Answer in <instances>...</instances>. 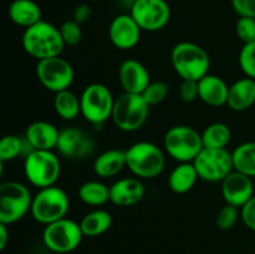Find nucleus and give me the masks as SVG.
Segmentation results:
<instances>
[{
	"label": "nucleus",
	"instance_id": "f257e3e1",
	"mask_svg": "<svg viewBox=\"0 0 255 254\" xmlns=\"http://www.w3.org/2000/svg\"><path fill=\"white\" fill-rule=\"evenodd\" d=\"M21 44L25 52L37 61L60 56L65 49L59 27L44 20L24 30Z\"/></svg>",
	"mask_w": 255,
	"mask_h": 254
},
{
	"label": "nucleus",
	"instance_id": "f03ea898",
	"mask_svg": "<svg viewBox=\"0 0 255 254\" xmlns=\"http://www.w3.org/2000/svg\"><path fill=\"white\" fill-rule=\"evenodd\" d=\"M171 62L176 74L182 80L199 81L209 74L211 57L209 54L196 42L181 41L171 51Z\"/></svg>",
	"mask_w": 255,
	"mask_h": 254
},
{
	"label": "nucleus",
	"instance_id": "7ed1b4c3",
	"mask_svg": "<svg viewBox=\"0 0 255 254\" xmlns=\"http://www.w3.org/2000/svg\"><path fill=\"white\" fill-rule=\"evenodd\" d=\"M127 168L139 179L158 177L166 167V156L162 148L148 141H139L126 149Z\"/></svg>",
	"mask_w": 255,
	"mask_h": 254
},
{
	"label": "nucleus",
	"instance_id": "20e7f679",
	"mask_svg": "<svg viewBox=\"0 0 255 254\" xmlns=\"http://www.w3.org/2000/svg\"><path fill=\"white\" fill-rule=\"evenodd\" d=\"M70 198L62 188L55 186L40 188L35 196H32L31 213L32 218L39 223L47 224L65 218L69 213Z\"/></svg>",
	"mask_w": 255,
	"mask_h": 254
},
{
	"label": "nucleus",
	"instance_id": "39448f33",
	"mask_svg": "<svg viewBox=\"0 0 255 254\" xmlns=\"http://www.w3.org/2000/svg\"><path fill=\"white\" fill-rule=\"evenodd\" d=\"M163 147L166 153L178 163L193 162L203 149L201 132L188 125L172 126L164 133Z\"/></svg>",
	"mask_w": 255,
	"mask_h": 254
},
{
	"label": "nucleus",
	"instance_id": "423d86ee",
	"mask_svg": "<svg viewBox=\"0 0 255 254\" xmlns=\"http://www.w3.org/2000/svg\"><path fill=\"white\" fill-rule=\"evenodd\" d=\"M24 173L37 188L55 186L61 174V162L54 151L32 149L25 156Z\"/></svg>",
	"mask_w": 255,
	"mask_h": 254
},
{
	"label": "nucleus",
	"instance_id": "0eeeda50",
	"mask_svg": "<svg viewBox=\"0 0 255 254\" xmlns=\"http://www.w3.org/2000/svg\"><path fill=\"white\" fill-rule=\"evenodd\" d=\"M114 105L115 97L111 90L100 82L87 85L80 95L82 117L95 126L104 125L111 119Z\"/></svg>",
	"mask_w": 255,
	"mask_h": 254
},
{
	"label": "nucleus",
	"instance_id": "6e6552de",
	"mask_svg": "<svg viewBox=\"0 0 255 254\" xmlns=\"http://www.w3.org/2000/svg\"><path fill=\"white\" fill-rule=\"evenodd\" d=\"M149 106L141 95L124 92L115 99L111 120L115 126L125 132H134L146 124Z\"/></svg>",
	"mask_w": 255,
	"mask_h": 254
},
{
	"label": "nucleus",
	"instance_id": "1a4fd4ad",
	"mask_svg": "<svg viewBox=\"0 0 255 254\" xmlns=\"http://www.w3.org/2000/svg\"><path fill=\"white\" fill-rule=\"evenodd\" d=\"M32 196L25 184L9 181L0 183V223H16L31 208Z\"/></svg>",
	"mask_w": 255,
	"mask_h": 254
},
{
	"label": "nucleus",
	"instance_id": "9d476101",
	"mask_svg": "<svg viewBox=\"0 0 255 254\" xmlns=\"http://www.w3.org/2000/svg\"><path fill=\"white\" fill-rule=\"evenodd\" d=\"M82 234L80 224L67 217L45 226L42 242L54 254L71 253L81 244Z\"/></svg>",
	"mask_w": 255,
	"mask_h": 254
},
{
	"label": "nucleus",
	"instance_id": "9b49d317",
	"mask_svg": "<svg viewBox=\"0 0 255 254\" xmlns=\"http://www.w3.org/2000/svg\"><path fill=\"white\" fill-rule=\"evenodd\" d=\"M192 163L199 179L211 183L222 182L234 171L232 152L227 148H203Z\"/></svg>",
	"mask_w": 255,
	"mask_h": 254
},
{
	"label": "nucleus",
	"instance_id": "f8f14e48",
	"mask_svg": "<svg viewBox=\"0 0 255 254\" xmlns=\"http://www.w3.org/2000/svg\"><path fill=\"white\" fill-rule=\"evenodd\" d=\"M36 76L45 89L56 94L70 89L75 79V70L72 65L60 55L39 60L36 64Z\"/></svg>",
	"mask_w": 255,
	"mask_h": 254
},
{
	"label": "nucleus",
	"instance_id": "ddd939ff",
	"mask_svg": "<svg viewBox=\"0 0 255 254\" xmlns=\"http://www.w3.org/2000/svg\"><path fill=\"white\" fill-rule=\"evenodd\" d=\"M129 14L142 31L153 32L168 24L171 7L166 0H134Z\"/></svg>",
	"mask_w": 255,
	"mask_h": 254
},
{
	"label": "nucleus",
	"instance_id": "4468645a",
	"mask_svg": "<svg viewBox=\"0 0 255 254\" xmlns=\"http://www.w3.org/2000/svg\"><path fill=\"white\" fill-rule=\"evenodd\" d=\"M56 151L71 161H82L95 151V141L85 129L79 127H66L60 129Z\"/></svg>",
	"mask_w": 255,
	"mask_h": 254
},
{
	"label": "nucleus",
	"instance_id": "2eb2a0df",
	"mask_svg": "<svg viewBox=\"0 0 255 254\" xmlns=\"http://www.w3.org/2000/svg\"><path fill=\"white\" fill-rule=\"evenodd\" d=\"M141 27L131 14L117 15L109 27V37L111 44L119 50H131L141 39Z\"/></svg>",
	"mask_w": 255,
	"mask_h": 254
},
{
	"label": "nucleus",
	"instance_id": "dca6fc26",
	"mask_svg": "<svg viewBox=\"0 0 255 254\" xmlns=\"http://www.w3.org/2000/svg\"><path fill=\"white\" fill-rule=\"evenodd\" d=\"M221 192L224 202L242 208L254 196L253 178L234 169L221 182Z\"/></svg>",
	"mask_w": 255,
	"mask_h": 254
},
{
	"label": "nucleus",
	"instance_id": "f3484780",
	"mask_svg": "<svg viewBox=\"0 0 255 254\" xmlns=\"http://www.w3.org/2000/svg\"><path fill=\"white\" fill-rule=\"evenodd\" d=\"M119 80L124 92L141 95L151 82V76L142 62L134 59H127L120 65Z\"/></svg>",
	"mask_w": 255,
	"mask_h": 254
},
{
	"label": "nucleus",
	"instance_id": "a211bd4d",
	"mask_svg": "<svg viewBox=\"0 0 255 254\" xmlns=\"http://www.w3.org/2000/svg\"><path fill=\"white\" fill-rule=\"evenodd\" d=\"M146 194V188L137 177L120 178L110 186V202L119 207H132L139 203Z\"/></svg>",
	"mask_w": 255,
	"mask_h": 254
},
{
	"label": "nucleus",
	"instance_id": "6ab92c4d",
	"mask_svg": "<svg viewBox=\"0 0 255 254\" xmlns=\"http://www.w3.org/2000/svg\"><path fill=\"white\" fill-rule=\"evenodd\" d=\"M60 129L47 121H35L27 126L25 141L30 149L54 151L56 149Z\"/></svg>",
	"mask_w": 255,
	"mask_h": 254
},
{
	"label": "nucleus",
	"instance_id": "aec40b11",
	"mask_svg": "<svg viewBox=\"0 0 255 254\" xmlns=\"http://www.w3.org/2000/svg\"><path fill=\"white\" fill-rule=\"evenodd\" d=\"M229 85L213 74H207L198 81L199 100L211 107H222L227 105Z\"/></svg>",
	"mask_w": 255,
	"mask_h": 254
},
{
	"label": "nucleus",
	"instance_id": "412c9836",
	"mask_svg": "<svg viewBox=\"0 0 255 254\" xmlns=\"http://www.w3.org/2000/svg\"><path fill=\"white\" fill-rule=\"evenodd\" d=\"M255 104V80L243 77L229 86L227 106L236 112H243Z\"/></svg>",
	"mask_w": 255,
	"mask_h": 254
},
{
	"label": "nucleus",
	"instance_id": "4be33fe9",
	"mask_svg": "<svg viewBox=\"0 0 255 254\" xmlns=\"http://www.w3.org/2000/svg\"><path fill=\"white\" fill-rule=\"evenodd\" d=\"M126 166V149L111 148L95 158L94 172L101 178H110L117 176Z\"/></svg>",
	"mask_w": 255,
	"mask_h": 254
},
{
	"label": "nucleus",
	"instance_id": "5701e85b",
	"mask_svg": "<svg viewBox=\"0 0 255 254\" xmlns=\"http://www.w3.org/2000/svg\"><path fill=\"white\" fill-rule=\"evenodd\" d=\"M199 179L198 173L192 162H181L171 171L168 176V187L173 193H188Z\"/></svg>",
	"mask_w": 255,
	"mask_h": 254
},
{
	"label": "nucleus",
	"instance_id": "b1692460",
	"mask_svg": "<svg viewBox=\"0 0 255 254\" xmlns=\"http://www.w3.org/2000/svg\"><path fill=\"white\" fill-rule=\"evenodd\" d=\"M7 12L14 24L25 29L41 20V9L34 0H14Z\"/></svg>",
	"mask_w": 255,
	"mask_h": 254
},
{
	"label": "nucleus",
	"instance_id": "393cba45",
	"mask_svg": "<svg viewBox=\"0 0 255 254\" xmlns=\"http://www.w3.org/2000/svg\"><path fill=\"white\" fill-rule=\"evenodd\" d=\"M112 222L111 213L106 209L99 208L85 214L79 224L84 237H99L111 228Z\"/></svg>",
	"mask_w": 255,
	"mask_h": 254
},
{
	"label": "nucleus",
	"instance_id": "a878e982",
	"mask_svg": "<svg viewBox=\"0 0 255 254\" xmlns=\"http://www.w3.org/2000/svg\"><path fill=\"white\" fill-rule=\"evenodd\" d=\"M203 148H227L231 143V127L223 122H213L201 132Z\"/></svg>",
	"mask_w": 255,
	"mask_h": 254
},
{
	"label": "nucleus",
	"instance_id": "bb28decb",
	"mask_svg": "<svg viewBox=\"0 0 255 254\" xmlns=\"http://www.w3.org/2000/svg\"><path fill=\"white\" fill-rule=\"evenodd\" d=\"M79 198L87 206L101 207L110 202V187L101 181H87L79 187Z\"/></svg>",
	"mask_w": 255,
	"mask_h": 254
},
{
	"label": "nucleus",
	"instance_id": "cd10ccee",
	"mask_svg": "<svg viewBox=\"0 0 255 254\" xmlns=\"http://www.w3.org/2000/svg\"><path fill=\"white\" fill-rule=\"evenodd\" d=\"M54 110L59 117L65 121H72L81 115L80 97L71 90H64L55 94Z\"/></svg>",
	"mask_w": 255,
	"mask_h": 254
},
{
	"label": "nucleus",
	"instance_id": "c85d7f7f",
	"mask_svg": "<svg viewBox=\"0 0 255 254\" xmlns=\"http://www.w3.org/2000/svg\"><path fill=\"white\" fill-rule=\"evenodd\" d=\"M234 169L241 173L254 178L255 177V141H249L241 143L233 152Z\"/></svg>",
	"mask_w": 255,
	"mask_h": 254
},
{
	"label": "nucleus",
	"instance_id": "c756f323",
	"mask_svg": "<svg viewBox=\"0 0 255 254\" xmlns=\"http://www.w3.org/2000/svg\"><path fill=\"white\" fill-rule=\"evenodd\" d=\"M26 143L25 138L16 134H5L0 138V159L2 162H9L17 158L24 152V146Z\"/></svg>",
	"mask_w": 255,
	"mask_h": 254
},
{
	"label": "nucleus",
	"instance_id": "7c9ffc66",
	"mask_svg": "<svg viewBox=\"0 0 255 254\" xmlns=\"http://www.w3.org/2000/svg\"><path fill=\"white\" fill-rule=\"evenodd\" d=\"M169 86L164 81H151L148 86L143 90L141 96L143 97L144 101L147 102L149 107L156 106V105L162 104L164 100L168 97Z\"/></svg>",
	"mask_w": 255,
	"mask_h": 254
},
{
	"label": "nucleus",
	"instance_id": "2f4dec72",
	"mask_svg": "<svg viewBox=\"0 0 255 254\" xmlns=\"http://www.w3.org/2000/svg\"><path fill=\"white\" fill-rule=\"evenodd\" d=\"M239 218H241V208L226 203L217 213L216 226L221 231H229L236 226Z\"/></svg>",
	"mask_w": 255,
	"mask_h": 254
},
{
	"label": "nucleus",
	"instance_id": "473e14b6",
	"mask_svg": "<svg viewBox=\"0 0 255 254\" xmlns=\"http://www.w3.org/2000/svg\"><path fill=\"white\" fill-rule=\"evenodd\" d=\"M238 61L243 74L255 80V41L243 45L239 52Z\"/></svg>",
	"mask_w": 255,
	"mask_h": 254
},
{
	"label": "nucleus",
	"instance_id": "72a5a7b5",
	"mask_svg": "<svg viewBox=\"0 0 255 254\" xmlns=\"http://www.w3.org/2000/svg\"><path fill=\"white\" fill-rule=\"evenodd\" d=\"M65 46H76L82 40L81 25L75 20H67L59 27Z\"/></svg>",
	"mask_w": 255,
	"mask_h": 254
},
{
	"label": "nucleus",
	"instance_id": "f704fd0d",
	"mask_svg": "<svg viewBox=\"0 0 255 254\" xmlns=\"http://www.w3.org/2000/svg\"><path fill=\"white\" fill-rule=\"evenodd\" d=\"M237 36L243 44L255 41V19L254 17L241 16L236 24Z\"/></svg>",
	"mask_w": 255,
	"mask_h": 254
},
{
	"label": "nucleus",
	"instance_id": "c9c22d12",
	"mask_svg": "<svg viewBox=\"0 0 255 254\" xmlns=\"http://www.w3.org/2000/svg\"><path fill=\"white\" fill-rule=\"evenodd\" d=\"M178 92L179 99L183 102L191 104V102L196 101L197 99H199L198 81H194V80H182Z\"/></svg>",
	"mask_w": 255,
	"mask_h": 254
},
{
	"label": "nucleus",
	"instance_id": "e433bc0d",
	"mask_svg": "<svg viewBox=\"0 0 255 254\" xmlns=\"http://www.w3.org/2000/svg\"><path fill=\"white\" fill-rule=\"evenodd\" d=\"M241 219L247 228L255 232V194L241 208Z\"/></svg>",
	"mask_w": 255,
	"mask_h": 254
},
{
	"label": "nucleus",
	"instance_id": "4c0bfd02",
	"mask_svg": "<svg viewBox=\"0 0 255 254\" xmlns=\"http://www.w3.org/2000/svg\"><path fill=\"white\" fill-rule=\"evenodd\" d=\"M232 6L239 16L255 19V0H232Z\"/></svg>",
	"mask_w": 255,
	"mask_h": 254
},
{
	"label": "nucleus",
	"instance_id": "58836bf2",
	"mask_svg": "<svg viewBox=\"0 0 255 254\" xmlns=\"http://www.w3.org/2000/svg\"><path fill=\"white\" fill-rule=\"evenodd\" d=\"M91 16V7L87 4H80L79 6L75 7L74 10V19L76 22H79L80 25L86 22L87 20Z\"/></svg>",
	"mask_w": 255,
	"mask_h": 254
},
{
	"label": "nucleus",
	"instance_id": "ea45409f",
	"mask_svg": "<svg viewBox=\"0 0 255 254\" xmlns=\"http://www.w3.org/2000/svg\"><path fill=\"white\" fill-rule=\"evenodd\" d=\"M9 242V231H7V226L4 223H0V252L5 249Z\"/></svg>",
	"mask_w": 255,
	"mask_h": 254
},
{
	"label": "nucleus",
	"instance_id": "a19ab883",
	"mask_svg": "<svg viewBox=\"0 0 255 254\" xmlns=\"http://www.w3.org/2000/svg\"><path fill=\"white\" fill-rule=\"evenodd\" d=\"M2 172H4V162L0 159V178H1L2 176Z\"/></svg>",
	"mask_w": 255,
	"mask_h": 254
}]
</instances>
